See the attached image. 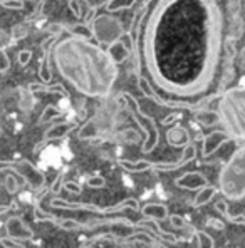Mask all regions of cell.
<instances>
[{"mask_svg": "<svg viewBox=\"0 0 245 248\" xmlns=\"http://www.w3.org/2000/svg\"><path fill=\"white\" fill-rule=\"evenodd\" d=\"M134 3H136V0H113V2L108 3L106 10L108 12H116V10H121V9H131Z\"/></svg>", "mask_w": 245, "mask_h": 248, "instance_id": "f1b7e54d", "label": "cell"}, {"mask_svg": "<svg viewBox=\"0 0 245 248\" xmlns=\"http://www.w3.org/2000/svg\"><path fill=\"white\" fill-rule=\"evenodd\" d=\"M207 225H208V227H212V228H215V230H224V228H225L224 221H218V220H215V221H213V218H208V220H207Z\"/></svg>", "mask_w": 245, "mask_h": 248, "instance_id": "ee69618b", "label": "cell"}, {"mask_svg": "<svg viewBox=\"0 0 245 248\" xmlns=\"http://www.w3.org/2000/svg\"><path fill=\"white\" fill-rule=\"evenodd\" d=\"M220 124L232 141H245V86L227 89L218 99Z\"/></svg>", "mask_w": 245, "mask_h": 248, "instance_id": "3957f363", "label": "cell"}, {"mask_svg": "<svg viewBox=\"0 0 245 248\" xmlns=\"http://www.w3.org/2000/svg\"><path fill=\"white\" fill-rule=\"evenodd\" d=\"M215 210H217L227 221H230V223L244 225V227H245V217H244V215H232V213H230L225 200H218V202L215 203Z\"/></svg>", "mask_w": 245, "mask_h": 248, "instance_id": "ffe728a7", "label": "cell"}, {"mask_svg": "<svg viewBox=\"0 0 245 248\" xmlns=\"http://www.w3.org/2000/svg\"><path fill=\"white\" fill-rule=\"evenodd\" d=\"M99 136V129H98V126H96V123H94V119H89L84 126L79 129V133H78V138L79 140H94V138H98Z\"/></svg>", "mask_w": 245, "mask_h": 248, "instance_id": "d4e9b609", "label": "cell"}, {"mask_svg": "<svg viewBox=\"0 0 245 248\" xmlns=\"http://www.w3.org/2000/svg\"><path fill=\"white\" fill-rule=\"evenodd\" d=\"M78 127V123H72V121H65V123H57L54 124V126H50L49 129L44 133V138H42V143H39L35 146V151H37L41 146H44L46 143H49V141L52 140H62V138H65L69 133H72V131Z\"/></svg>", "mask_w": 245, "mask_h": 248, "instance_id": "4fadbf2b", "label": "cell"}, {"mask_svg": "<svg viewBox=\"0 0 245 248\" xmlns=\"http://www.w3.org/2000/svg\"><path fill=\"white\" fill-rule=\"evenodd\" d=\"M180 118H181V114H180V112H177V114H175V112H173V114L166 116V118L163 119V121H162V126H168V124H170V123H173L175 119H180Z\"/></svg>", "mask_w": 245, "mask_h": 248, "instance_id": "f6af8a7d", "label": "cell"}, {"mask_svg": "<svg viewBox=\"0 0 245 248\" xmlns=\"http://www.w3.org/2000/svg\"><path fill=\"white\" fill-rule=\"evenodd\" d=\"M136 39L156 93H163V99L192 103L210 89L220 69V5L217 0H153L133 34Z\"/></svg>", "mask_w": 245, "mask_h": 248, "instance_id": "6da1fadb", "label": "cell"}, {"mask_svg": "<svg viewBox=\"0 0 245 248\" xmlns=\"http://www.w3.org/2000/svg\"><path fill=\"white\" fill-rule=\"evenodd\" d=\"M84 3H86L89 9H94L98 10L99 7H108L109 2H113V0H82Z\"/></svg>", "mask_w": 245, "mask_h": 248, "instance_id": "74e56055", "label": "cell"}, {"mask_svg": "<svg viewBox=\"0 0 245 248\" xmlns=\"http://www.w3.org/2000/svg\"><path fill=\"white\" fill-rule=\"evenodd\" d=\"M242 12V2L240 0H229V14L230 19H237Z\"/></svg>", "mask_w": 245, "mask_h": 248, "instance_id": "d6a6232c", "label": "cell"}, {"mask_svg": "<svg viewBox=\"0 0 245 248\" xmlns=\"http://www.w3.org/2000/svg\"><path fill=\"white\" fill-rule=\"evenodd\" d=\"M244 10H245V5H244Z\"/></svg>", "mask_w": 245, "mask_h": 248, "instance_id": "bcb514c9", "label": "cell"}, {"mask_svg": "<svg viewBox=\"0 0 245 248\" xmlns=\"http://www.w3.org/2000/svg\"><path fill=\"white\" fill-rule=\"evenodd\" d=\"M131 223L130 218L121 217V218H99V220H89L84 223V230H94L99 227H119V225H128Z\"/></svg>", "mask_w": 245, "mask_h": 248, "instance_id": "e0dca14e", "label": "cell"}, {"mask_svg": "<svg viewBox=\"0 0 245 248\" xmlns=\"http://www.w3.org/2000/svg\"><path fill=\"white\" fill-rule=\"evenodd\" d=\"M12 39L14 41H20V39H24V37H27V34H29V27L25 24H17V25H14L12 27Z\"/></svg>", "mask_w": 245, "mask_h": 248, "instance_id": "4dcf8cb0", "label": "cell"}, {"mask_svg": "<svg viewBox=\"0 0 245 248\" xmlns=\"http://www.w3.org/2000/svg\"><path fill=\"white\" fill-rule=\"evenodd\" d=\"M61 116H62V111H59L54 104H49V106H46V109L42 111L41 118H39V124H46V123L52 121V119L61 118Z\"/></svg>", "mask_w": 245, "mask_h": 248, "instance_id": "83f0119b", "label": "cell"}, {"mask_svg": "<svg viewBox=\"0 0 245 248\" xmlns=\"http://www.w3.org/2000/svg\"><path fill=\"white\" fill-rule=\"evenodd\" d=\"M175 186L181 189H188V191H196L203 189L205 186H208V180L205 174H202L200 171H188V173L181 174L180 178L175 180Z\"/></svg>", "mask_w": 245, "mask_h": 248, "instance_id": "7c38bea8", "label": "cell"}, {"mask_svg": "<svg viewBox=\"0 0 245 248\" xmlns=\"http://www.w3.org/2000/svg\"><path fill=\"white\" fill-rule=\"evenodd\" d=\"M87 186H89V188H94V189L104 188V186H106V180L101 176V174H94V176H91L89 180H87Z\"/></svg>", "mask_w": 245, "mask_h": 248, "instance_id": "836d02e7", "label": "cell"}, {"mask_svg": "<svg viewBox=\"0 0 245 248\" xmlns=\"http://www.w3.org/2000/svg\"><path fill=\"white\" fill-rule=\"evenodd\" d=\"M166 141L170 146L173 148H186L188 144H192L190 141V133L188 129L183 126H175V127H170L166 133Z\"/></svg>", "mask_w": 245, "mask_h": 248, "instance_id": "9a60e30c", "label": "cell"}, {"mask_svg": "<svg viewBox=\"0 0 245 248\" xmlns=\"http://www.w3.org/2000/svg\"><path fill=\"white\" fill-rule=\"evenodd\" d=\"M141 215L146 218V220H155V221H164L170 220V211H168V206L164 203H145L141 206Z\"/></svg>", "mask_w": 245, "mask_h": 248, "instance_id": "5bb4252c", "label": "cell"}, {"mask_svg": "<svg viewBox=\"0 0 245 248\" xmlns=\"http://www.w3.org/2000/svg\"><path fill=\"white\" fill-rule=\"evenodd\" d=\"M170 223H171V227H173V228H177V230H188V232H190V227H192L190 223H186V220H185L183 217H180V215H171V217H170Z\"/></svg>", "mask_w": 245, "mask_h": 248, "instance_id": "1f68e13d", "label": "cell"}, {"mask_svg": "<svg viewBox=\"0 0 245 248\" xmlns=\"http://www.w3.org/2000/svg\"><path fill=\"white\" fill-rule=\"evenodd\" d=\"M118 165L123 170L130 171V173H143V171L151 170V161H146V159H140V161H128V159H119Z\"/></svg>", "mask_w": 245, "mask_h": 248, "instance_id": "7402d4cb", "label": "cell"}, {"mask_svg": "<svg viewBox=\"0 0 245 248\" xmlns=\"http://www.w3.org/2000/svg\"><path fill=\"white\" fill-rule=\"evenodd\" d=\"M29 91L31 93H59L62 94L64 97H69L67 96V91L64 89V86L62 84H54V86H47V84H39V82H32L31 86H29Z\"/></svg>", "mask_w": 245, "mask_h": 248, "instance_id": "603a6c76", "label": "cell"}, {"mask_svg": "<svg viewBox=\"0 0 245 248\" xmlns=\"http://www.w3.org/2000/svg\"><path fill=\"white\" fill-rule=\"evenodd\" d=\"M31 59H32V52L31 50H20L19 52V56H17V61H19V64L24 67V65H27L29 62H31Z\"/></svg>", "mask_w": 245, "mask_h": 248, "instance_id": "60d3db41", "label": "cell"}, {"mask_svg": "<svg viewBox=\"0 0 245 248\" xmlns=\"http://www.w3.org/2000/svg\"><path fill=\"white\" fill-rule=\"evenodd\" d=\"M124 108H126V111L130 112L131 119H133V121L140 126V129L143 131V134H145V141H143V146H141V153H143V155H149V153H151L153 149L158 146V140H160L158 126H156V127H148L143 121H141V118H140V114L136 112V109H131L128 104H124Z\"/></svg>", "mask_w": 245, "mask_h": 248, "instance_id": "9c48e42d", "label": "cell"}, {"mask_svg": "<svg viewBox=\"0 0 245 248\" xmlns=\"http://www.w3.org/2000/svg\"><path fill=\"white\" fill-rule=\"evenodd\" d=\"M229 141L232 140H230V136L224 129H215L212 133L205 134V136H202V158L212 156L215 151L220 149V146H224Z\"/></svg>", "mask_w": 245, "mask_h": 248, "instance_id": "8fae6325", "label": "cell"}, {"mask_svg": "<svg viewBox=\"0 0 245 248\" xmlns=\"http://www.w3.org/2000/svg\"><path fill=\"white\" fill-rule=\"evenodd\" d=\"M2 7L10 10H22L24 9V0H0Z\"/></svg>", "mask_w": 245, "mask_h": 248, "instance_id": "d590c367", "label": "cell"}, {"mask_svg": "<svg viewBox=\"0 0 245 248\" xmlns=\"http://www.w3.org/2000/svg\"><path fill=\"white\" fill-rule=\"evenodd\" d=\"M67 32H69V35L82 37V39H87V41L93 37V31H91V27H89V25H86V24H74V25H71V27H67Z\"/></svg>", "mask_w": 245, "mask_h": 248, "instance_id": "4316f807", "label": "cell"}, {"mask_svg": "<svg viewBox=\"0 0 245 248\" xmlns=\"http://www.w3.org/2000/svg\"><path fill=\"white\" fill-rule=\"evenodd\" d=\"M5 233L9 238L17 240V242H32L34 240V232L24 221L20 215H12L5 220Z\"/></svg>", "mask_w": 245, "mask_h": 248, "instance_id": "ba28073f", "label": "cell"}, {"mask_svg": "<svg viewBox=\"0 0 245 248\" xmlns=\"http://www.w3.org/2000/svg\"><path fill=\"white\" fill-rule=\"evenodd\" d=\"M195 121L202 124L203 127H212L215 124H220V116L217 111H212V109H200L195 112Z\"/></svg>", "mask_w": 245, "mask_h": 248, "instance_id": "d6986e66", "label": "cell"}, {"mask_svg": "<svg viewBox=\"0 0 245 248\" xmlns=\"http://www.w3.org/2000/svg\"><path fill=\"white\" fill-rule=\"evenodd\" d=\"M71 12L74 14L76 19H82V9H81V0H69L67 2Z\"/></svg>", "mask_w": 245, "mask_h": 248, "instance_id": "8d00e7d4", "label": "cell"}, {"mask_svg": "<svg viewBox=\"0 0 245 248\" xmlns=\"http://www.w3.org/2000/svg\"><path fill=\"white\" fill-rule=\"evenodd\" d=\"M49 205L52 208H61V210H84V211H91V213H98V215H114V213H121L124 210H133V211H140V202L136 198H126L123 202L116 203L111 206H98V205H91V203H78V202H65L62 198H52L49 202Z\"/></svg>", "mask_w": 245, "mask_h": 248, "instance_id": "5b68a950", "label": "cell"}, {"mask_svg": "<svg viewBox=\"0 0 245 248\" xmlns=\"http://www.w3.org/2000/svg\"><path fill=\"white\" fill-rule=\"evenodd\" d=\"M190 232H192V235L196 238V243H198V248H215V242L213 238H212L208 233L202 232V230L195 228L192 225V228H190Z\"/></svg>", "mask_w": 245, "mask_h": 248, "instance_id": "cb8c5ba5", "label": "cell"}, {"mask_svg": "<svg viewBox=\"0 0 245 248\" xmlns=\"http://www.w3.org/2000/svg\"><path fill=\"white\" fill-rule=\"evenodd\" d=\"M7 168L14 171V174L20 176L22 180H25V183H29L32 189L35 191H42L46 188V174L41 170H37V166H34L27 159H19V161H2L0 163V170L5 171Z\"/></svg>", "mask_w": 245, "mask_h": 248, "instance_id": "52a82bcc", "label": "cell"}, {"mask_svg": "<svg viewBox=\"0 0 245 248\" xmlns=\"http://www.w3.org/2000/svg\"><path fill=\"white\" fill-rule=\"evenodd\" d=\"M108 52H109V56L113 57V61H114L116 64H121V62H124L128 57L131 56V50L128 49V47L124 46L121 41H118V42L113 44V46H109Z\"/></svg>", "mask_w": 245, "mask_h": 248, "instance_id": "44dd1931", "label": "cell"}, {"mask_svg": "<svg viewBox=\"0 0 245 248\" xmlns=\"http://www.w3.org/2000/svg\"><path fill=\"white\" fill-rule=\"evenodd\" d=\"M242 35H244V20H242V16H240V17H237V19H232V22H230L229 39L237 42Z\"/></svg>", "mask_w": 245, "mask_h": 248, "instance_id": "484cf974", "label": "cell"}, {"mask_svg": "<svg viewBox=\"0 0 245 248\" xmlns=\"http://www.w3.org/2000/svg\"><path fill=\"white\" fill-rule=\"evenodd\" d=\"M196 146L195 144H188L181 153V158L178 159L177 163H155L151 161V171H156V173H170V171H177L180 168L186 166L188 163L195 161L196 159Z\"/></svg>", "mask_w": 245, "mask_h": 248, "instance_id": "30bf717a", "label": "cell"}, {"mask_svg": "<svg viewBox=\"0 0 245 248\" xmlns=\"http://www.w3.org/2000/svg\"><path fill=\"white\" fill-rule=\"evenodd\" d=\"M64 189H67L69 193H74V195H79V193H82V188L79 183H76V181H64V186H62Z\"/></svg>", "mask_w": 245, "mask_h": 248, "instance_id": "f35d334b", "label": "cell"}, {"mask_svg": "<svg viewBox=\"0 0 245 248\" xmlns=\"http://www.w3.org/2000/svg\"><path fill=\"white\" fill-rule=\"evenodd\" d=\"M2 185H3V188L7 189V193H10V195H16V193L19 191V183H17V180H16V174L5 176L2 181Z\"/></svg>", "mask_w": 245, "mask_h": 248, "instance_id": "f546056e", "label": "cell"}, {"mask_svg": "<svg viewBox=\"0 0 245 248\" xmlns=\"http://www.w3.org/2000/svg\"><path fill=\"white\" fill-rule=\"evenodd\" d=\"M64 174H65V168L61 171L59 174H57V178L54 180V183H52V186L49 188V191H52V193H59V191H61L62 186H64Z\"/></svg>", "mask_w": 245, "mask_h": 248, "instance_id": "e575fe53", "label": "cell"}, {"mask_svg": "<svg viewBox=\"0 0 245 248\" xmlns=\"http://www.w3.org/2000/svg\"><path fill=\"white\" fill-rule=\"evenodd\" d=\"M54 64L64 81L86 97H108L118 79V64L99 44L67 35L54 46Z\"/></svg>", "mask_w": 245, "mask_h": 248, "instance_id": "7a4b0ae2", "label": "cell"}, {"mask_svg": "<svg viewBox=\"0 0 245 248\" xmlns=\"http://www.w3.org/2000/svg\"><path fill=\"white\" fill-rule=\"evenodd\" d=\"M217 193H220L217 186H212V185L205 186L203 189H200V191L195 195V198H193V202H192V206L193 208H200V206L208 205V203L213 200V196L217 195Z\"/></svg>", "mask_w": 245, "mask_h": 248, "instance_id": "ac0fdd59", "label": "cell"}, {"mask_svg": "<svg viewBox=\"0 0 245 248\" xmlns=\"http://www.w3.org/2000/svg\"><path fill=\"white\" fill-rule=\"evenodd\" d=\"M0 243H2V247H5V248H25L22 243H19L17 240L9 238V236H3V238H0Z\"/></svg>", "mask_w": 245, "mask_h": 248, "instance_id": "ab89813d", "label": "cell"}, {"mask_svg": "<svg viewBox=\"0 0 245 248\" xmlns=\"http://www.w3.org/2000/svg\"><path fill=\"white\" fill-rule=\"evenodd\" d=\"M91 31H93V37L99 46H113L114 42L121 41L124 32L123 22L118 17L111 16V14H101L98 16L94 22L91 24Z\"/></svg>", "mask_w": 245, "mask_h": 248, "instance_id": "8992f818", "label": "cell"}, {"mask_svg": "<svg viewBox=\"0 0 245 248\" xmlns=\"http://www.w3.org/2000/svg\"><path fill=\"white\" fill-rule=\"evenodd\" d=\"M235 61H237V65H239L242 71H245V47H242V50H239Z\"/></svg>", "mask_w": 245, "mask_h": 248, "instance_id": "7bdbcfd3", "label": "cell"}, {"mask_svg": "<svg viewBox=\"0 0 245 248\" xmlns=\"http://www.w3.org/2000/svg\"><path fill=\"white\" fill-rule=\"evenodd\" d=\"M145 16H146V9L143 10H140L138 14H134V17H133V25H131V29L128 32L130 34H133V31L138 27V25H141L140 22H143L145 19ZM133 67H134V74H136V78H141V62H140V46H134V49H133Z\"/></svg>", "mask_w": 245, "mask_h": 248, "instance_id": "2e32d148", "label": "cell"}, {"mask_svg": "<svg viewBox=\"0 0 245 248\" xmlns=\"http://www.w3.org/2000/svg\"><path fill=\"white\" fill-rule=\"evenodd\" d=\"M218 191L229 202L245 198V144L239 146L222 166L218 173Z\"/></svg>", "mask_w": 245, "mask_h": 248, "instance_id": "277c9868", "label": "cell"}, {"mask_svg": "<svg viewBox=\"0 0 245 248\" xmlns=\"http://www.w3.org/2000/svg\"><path fill=\"white\" fill-rule=\"evenodd\" d=\"M0 56H2V67H0V72H2V74H5V72L9 71V67H10L9 54H7V50H5V49H2V52H0Z\"/></svg>", "mask_w": 245, "mask_h": 248, "instance_id": "b9f144b4", "label": "cell"}]
</instances>
